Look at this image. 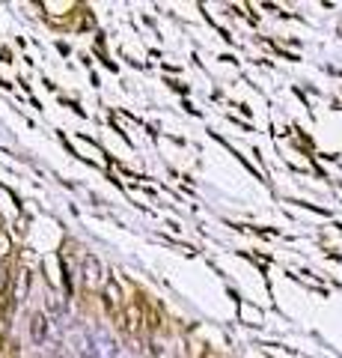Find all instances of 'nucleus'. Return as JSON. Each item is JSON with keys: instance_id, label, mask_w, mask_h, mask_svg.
<instances>
[{"instance_id": "1", "label": "nucleus", "mask_w": 342, "mask_h": 358, "mask_svg": "<svg viewBox=\"0 0 342 358\" xmlns=\"http://www.w3.org/2000/svg\"><path fill=\"white\" fill-rule=\"evenodd\" d=\"M87 337V343H89V350H93L98 358H116V341L110 334H105V332H87L84 334Z\"/></svg>"}, {"instance_id": "2", "label": "nucleus", "mask_w": 342, "mask_h": 358, "mask_svg": "<svg viewBox=\"0 0 342 358\" xmlns=\"http://www.w3.org/2000/svg\"><path fill=\"white\" fill-rule=\"evenodd\" d=\"M48 337H51V323H48L45 314H30V341H33L36 346H45Z\"/></svg>"}, {"instance_id": "3", "label": "nucleus", "mask_w": 342, "mask_h": 358, "mask_svg": "<svg viewBox=\"0 0 342 358\" xmlns=\"http://www.w3.org/2000/svg\"><path fill=\"white\" fill-rule=\"evenodd\" d=\"M105 281V268H102V260L96 254H87L84 257V284L87 287H98Z\"/></svg>"}, {"instance_id": "4", "label": "nucleus", "mask_w": 342, "mask_h": 358, "mask_svg": "<svg viewBox=\"0 0 342 358\" xmlns=\"http://www.w3.org/2000/svg\"><path fill=\"white\" fill-rule=\"evenodd\" d=\"M105 302H107L110 311L119 314V305H123V296H119V284H116V281H110V284H107V290H105Z\"/></svg>"}, {"instance_id": "5", "label": "nucleus", "mask_w": 342, "mask_h": 358, "mask_svg": "<svg viewBox=\"0 0 342 358\" xmlns=\"http://www.w3.org/2000/svg\"><path fill=\"white\" fill-rule=\"evenodd\" d=\"M15 278H18V284H15L12 298H15V302H21V298H27V290H30V272H27V268H21Z\"/></svg>"}, {"instance_id": "6", "label": "nucleus", "mask_w": 342, "mask_h": 358, "mask_svg": "<svg viewBox=\"0 0 342 358\" xmlns=\"http://www.w3.org/2000/svg\"><path fill=\"white\" fill-rule=\"evenodd\" d=\"M48 311H51V314H57V316H63V311H66V305H63V302H60V298H57V296H51V298H48Z\"/></svg>"}, {"instance_id": "7", "label": "nucleus", "mask_w": 342, "mask_h": 358, "mask_svg": "<svg viewBox=\"0 0 342 358\" xmlns=\"http://www.w3.org/2000/svg\"><path fill=\"white\" fill-rule=\"evenodd\" d=\"M51 358H75V355H72V350H69V346L57 343V346H54V352H51Z\"/></svg>"}, {"instance_id": "8", "label": "nucleus", "mask_w": 342, "mask_h": 358, "mask_svg": "<svg viewBox=\"0 0 342 358\" xmlns=\"http://www.w3.org/2000/svg\"><path fill=\"white\" fill-rule=\"evenodd\" d=\"M6 358H21V350H18V343H9V355Z\"/></svg>"}]
</instances>
